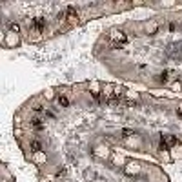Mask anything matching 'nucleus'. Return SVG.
I'll list each match as a JSON object with an SVG mask.
<instances>
[{
    "mask_svg": "<svg viewBox=\"0 0 182 182\" xmlns=\"http://www.w3.org/2000/svg\"><path fill=\"white\" fill-rule=\"evenodd\" d=\"M111 40L115 42V44L117 42H122L124 44V42L127 40V37H126V33H122V31H119V29H111Z\"/></svg>",
    "mask_w": 182,
    "mask_h": 182,
    "instance_id": "obj_1",
    "label": "nucleus"
},
{
    "mask_svg": "<svg viewBox=\"0 0 182 182\" xmlns=\"http://www.w3.org/2000/svg\"><path fill=\"white\" fill-rule=\"evenodd\" d=\"M18 42H20V38H18L17 33H7V40H6V46H7V47L18 46Z\"/></svg>",
    "mask_w": 182,
    "mask_h": 182,
    "instance_id": "obj_2",
    "label": "nucleus"
},
{
    "mask_svg": "<svg viewBox=\"0 0 182 182\" xmlns=\"http://www.w3.org/2000/svg\"><path fill=\"white\" fill-rule=\"evenodd\" d=\"M138 171H140L138 162H129V164H127V168L124 169V173H126V175H137Z\"/></svg>",
    "mask_w": 182,
    "mask_h": 182,
    "instance_id": "obj_3",
    "label": "nucleus"
},
{
    "mask_svg": "<svg viewBox=\"0 0 182 182\" xmlns=\"http://www.w3.org/2000/svg\"><path fill=\"white\" fill-rule=\"evenodd\" d=\"M144 29H146V33L147 35H153L155 31L158 29V24L155 22V20H149V22H146V26H144Z\"/></svg>",
    "mask_w": 182,
    "mask_h": 182,
    "instance_id": "obj_4",
    "label": "nucleus"
},
{
    "mask_svg": "<svg viewBox=\"0 0 182 182\" xmlns=\"http://www.w3.org/2000/svg\"><path fill=\"white\" fill-rule=\"evenodd\" d=\"M160 140H162L168 147H169V146H177V137H175V135H162Z\"/></svg>",
    "mask_w": 182,
    "mask_h": 182,
    "instance_id": "obj_5",
    "label": "nucleus"
},
{
    "mask_svg": "<svg viewBox=\"0 0 182 182\" xmlns=\"http://www.w3.org/2000/svg\"><path fill=\"white\" fill-rule=\"evenodd\" d=\"M89 91L93 93V97H95V95H99V91H100V84H99L97 80L91 82V84H89Z\"/></svg>",
    "mask_w": 182,
    "mask_h": 182,
    "instance_id": "obj_6",
    "label": "nucleus"
},
{
    "mask_svg": "<svg viewBox=\"0 0 182 182\" xmlns=\"http://www.w3.org/2000/svg\"><path fill=\"white\" fill-rule=\"evenodd\" d=\"M44 27H46V20H44V18H37V20H35V29H37V31H42Z\"/></svg>",
    "mask_w": 182,
    "mask_h": 182,
    "instance_id": "obj_7",
    "label": "nucleus"
},
{
    "mask_svg": "<svg viewBox=\"0 0 182 182\" xmlns=\"http://www.w3.org/2000/svg\"><path fill=\"white\" fill-rule=\"evenodd\" d=\"M29 40H31V42H37V40H40V31L33 29V31H31V35H29Z\"/></svg>",
    "mask_w": 182,
    "mask_h": 182,
    "instance_id": "obj_8",
    "label": "nucleus"
},
{
    "mask_svg": "<svg viewBox=\"0 0 182 182\" xmlns=\"http://www.w3.org/2000/svg\"><path fill=\"white\" fill-rule=\"evenodd\" d=\"M113 89H115V88H113L111 84H109V86H104V93H106V97H108V99H109V97H113V95H111V93H113Z\"/></svg>",
    "mask_w": 182,
    "mask_h": 182,
    "instance_id": "obj_9",
    "label": "nucleus"
},
{
    "mask_svg": "<svg viewBox=\"0 0 182 182\" xmlns=\"http://www.w3.org/2000/svg\"><path fill=\"white\" fill-rule=\"evenodd\" d=\"M44 97H46L47 100L55 99V89H46V91H44Z\"/></svg>",
    "mask_w": 182,
    "mask_h": 182,
    "instance_id": "obj_10",
    "label": "nucleus"
},
{
    "mask_svg": "<svg viewBox=\"0 0 182 182\" xmlns=\"http://www.w3.org/2000/svg\"><path fill=\"white\" fill-rule=\"evenodd\" d=\"M173 153H175V155H173L175 158H182V147L175 146V147H173Z\"/></svg>",
    "mask_w": 182,
    "mask_h": 182,
    "instance_id": "obj_11",
    "label": "nucleus"
},
{
    "mask_svg": "<svg viewBox=\"0 0 182 182\" xmlns=\"http://www.w3.org/2000/svg\"><path fill=\"white\" fill-rule=\"evenodd\" d=\"M35 160H38V162H44V160H46V155L42 153V151H37V155H35Z\"/></svg>",
    "mask_w": 182,
    "mask_h": 182,
    "instance_id": "obj_12",
    "label": "nucleus"
},
{
    "mask_svg": "<svg viewBox=\"0 0 182 182\" xmlns=\"http://www.w3.org/2000/svg\"><path fill=\"white\" fill-rule=\"evenodd\" d=\"M135 131L133 129H122V137H133Z\"/></svg>",
    "mask_w": 182,
    "mask_h": 182,
    "instance_id": "obj_13",
    "label": "nucleus"
},
{
    "mask_svg": "<svg viewBox=\"0 0 182 182\" xmlns=\"http://www.w3.org/2000/svg\"><path fill=\"white\" fill-rule=\"evenodd\" d=\"M31 149H33V151H40V142H33V144H31Z\"/></svg>",
    "mask_w": 182,
    "mask_h": 182,
    "instance_id": "obj_14",
    "label": "nucleus"
},
{
    "mask_svg": "<svg viewBox=\"0 0 182 182\" xmlns=\"http://www.w3.org/2000/svg\"><path fill=\"white\" fill-rule=\"evenodd\" d=\"M58 102H60V106H68L69 104V100L66 97H58Z\"/></svg>",
    "mask_w": 182,
    "mask_h": 182,
    "instance_id": "obj_15",
    "label": "nucleus"
},
{
    "mask_svg": "<svg viewBox=\"0 0 182 182\" xmlns=\"http://www.w3.org/2000/svg\"><path fill=\"white\" fill-rule=\"evenodd\" d=\"M18 24H11V31H13V33H18Z\"/></svg>",
    "mask_w": 182,
    "mask_h": 182,
    "instance_id": "obj_16",
    "label": "nucleus"
},
{
    "mask_svg": "<svg viewBox=\"0 0 182 182\" xmlns=\"http://www.w3.org/2000/svg\"><path fill=\"white\" fill-rule=\"evenodd\" d=\"M95 175H93V171H88V173H86V178H88V180H91Z\"/></svg>",
    "mask_w": 182,
    "mask_h": 182,
    "instance_id": "obj_17",
    "label": "nucleus"
},
{
    "mask_svg": "<svg viewBox=\"0 0 182 182\" xmlns=\"http://www.w3.org/2000/svg\"><path fill=\"white\" fill-rule=\"evenodd\" d=\"M180 88H182V86H180V82H175V84H173V89H175V91H178Z\"/></svg>",
    "mask_w": 182,
    "mask_h": 182,
    "instance_id": "obj_18",
    "label": "nucleus"
},
{
    "mask_svg": "<svg viewBox=\"0 0 182 182\" xmlns=\"http://www.w3.org/2000/svg\"><path fill=\"white\" fill-rule=\"evenodd\" d=\"M178 113L182 115V102H180V106H178Z\"/></svg>",
    "mask_w": 182,
    "mask_h": 182,
    "instance_id": "obj_19",
    "label": "nucleus"
},
{
    "mask_svg": "<svg viewBox=\"0 0 182 182\" xmlns=\"http://www.w3.org/2000/svg\"><path fill=\"white\" fill-rule=\"evenodd\" d=\"M180 140H182V137H180Z\"/></svg>",
    "mask_w": 182,
    "mask_h": 182,
    "instance_id": "obj_20",
    "label": "nucleus"
}]
</instances>
